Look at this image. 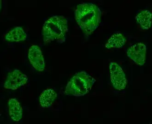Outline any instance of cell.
<instances>
[{
    "mask_svg": "<svg viewBox=\"0 0 152 124\" xmlns=\"http://www.w3.org/2000/svg\"><path fill=\"white\" fill-rule=\"evenodd\" d=\"M75 16L79 27L88 37L99 26L101 11L99 7L93 3H82L77 6Z\"/></svg>",
    "mask_w": 152,
    "mask_h": 124,
    "instance_id": "1",
    "label": "cell"
},
{
    "mask_svg": "<svg viewBox=\"0 0 152 124\" xmlns=\"http://www.w3.org/2000/svg\"><path fill=\"white\" fill-rule=\"evenodd\" d=\"M67 31V20L65 17H52L44 23L42 28V35L44 44L54 41L60 43L64 42Z\"/></svg>",
    "mask_w": 152,
    "mask_h": 124,
    "instance_id": "2",
    "label": "cell"
},
{
    "mask_svg": "<svg viewBox=\"0 0 152 124\" xmlns=\"http://www.w3.org/2000/svg\"><path fill=\"white\" fill-rule=\"evenodd\" d=\"M96 80L86 72L76 73L67 84L65 94L66 95L81 96L88 93Z\"/></svg>",
    "mask_w": 152,
    "mask_h": 124,
    "instance_id": "3",
    "label": "cell"
},
{
    "mask_svg": "<svg viewBox=\"0 0 152 124\" xmlns=\"http://www.w3.org/2000/svg\"><path fill=\"white\" fill-rule=\"evenodd\" d=\"M111 80L113 87L118 90H122L126 86V75L122 69L116 62H111L109 65Z\"/></svg>",
    "mask_w": 152,
    "mask_h": 124,
    "instance_id": "4",
    "label": "cell"
},
{
    "mask_svg": "<svg viewBox=\"0 0 152 124\" xmlns=\"http://www.w3.org/2000/svg\"><path fill=\"white\" fill-rule=\"evenodd\" d=\"M28 80L26 75L18 69L8 73L7 77L4 87L7 89L15 90L25 85Z\"/></svg>",
    "mask_w": 152,
    "mask_h": 124,
    "instance_id": "5",
    "label": "cell"
},
{
    "mask_svg": "<svg viewBox=\"0 0 152 124\" xmlns=\"http://www.w3.org/2000/svg\"><path fill=\"white\" fill-rule=\"evenodd\" d=\"M28 59L33 68L38 72H43L45 68L41 49L37 45H32L29 49Z\"/></svg>",
    "mask_w": 152,
    "mask_h": 124,
    "instance_id": "6",
    "label": "cell"
},
{
    "mask_svg": "<svg viewBox=\"0 0 152 124\" xmlns=\"http://www.w3.org/2000/svg\"><path fill=\"white\" fill-rule=\"evenodd\" d=\"M127 54L137 64L142 66L145 63L146 59V46L141 43H137L128 49Z\"/></svg>",
    "mask_w": 152,
    "mask_h": 124,
    "instance_id": "7",
    "label": "cell"
},
{
    "mask_svg": "<svg viewBox=\"0 0 152 124\" xmlns=\"http://www.w3.org/2000/svg\"><path fill=\"white\" fill-rule=\"evenodd\" d=\"M9 114L12 120L18 122L21 120L23 115V109L20 102L15 98H12L8 101Z\"/></svg>",
    "mask_w": 152,
    "mask_h": 124,
    "instance_id": "8",
    "label": "cell"
},
{
    "mask_svg": "<svg viewBox=\"0 0 152 124\" xmlns=\"http://www.w3.org/2000/svg\"><path fill=\"white\" fill-rule=\"evenodd\" d=\"M57 97V94L53 90L48 89L44 90L40 95L39 98L40 105L44 109L50 108Z\"/></svg>",
    "mask_w": 152,
    "mask_h": 124,
    "instance_id": "9",
    "label": "cell"
},
{
    "mask_svg": "<svg viewBox=\"0 0 152 124\" xmlns=\"http://www.w3.org/2000/svg\"><path fill=\"white\" fill-rule=\"evenodd\" d=\"M27 35L21 27H16L6 35L5 40L8 42H20L25 41Z\"/></svg>",
    "mask_w": 152,
    "mask_h": 124,
    "instance_id": "10",
    "label": "cell"
},
{
    "mask_svg": "<svg viewBox=\"0 0 152 124\" xmlns=\"http://www.w3.org/2000/svg\"><path fill=\"white\" fill-rule=\"evenodd\" d=\"M136 19L143 30H148L150 28L152 23V13L149 11H142L137 15Z\"/></svg>",
    "mask_w": 152,
    "mask_h": 124,
    "instance_id": "11",
    "label": "cell"
},
{
    "mask_svg": "<svg viewBox=\"0 0 152 124\" xmlns=\"http://www.w3.org/2000/svg\"><path fill=\"white\" fill-rule=\"evenodd\" d=\"M126 39L121 33L113 34L105 45L108 49L114 48H121L126 43Z\"/></svg>",
    "mask_w": 152,
    "mask_h": 124,
    "instance_id": "12",
    "label": "cell"
}]
</instances>
